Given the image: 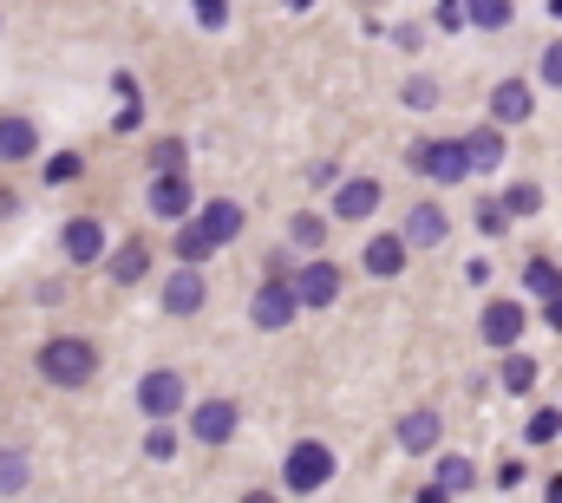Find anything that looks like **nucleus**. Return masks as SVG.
Instances as JSON below:
<instances>
[{"label":"nucleus","instance_id":"obj_1","mask_svg":"<svg viewBox=\"0 0 562 503\" xmlns=\"http://www.w3.org/2000/svg\"><path fill=\"white\" fill-rule=\"evenodd\" d=\"M40 373L72 392V385H86V379L99 373V354H92V340H66V334H59V340L40 347Z\"/></svg>","mask_w":562,"mask_h":503},{"label":"nucleus","instance_id":"obj_2","mask_svg":"<svg viewBox=\"0 0 562 503\" xmlns=\"http://www.w3.org/2000/svg\"><path fill=\"white\" fill-rule=\"evenodd\" d=\"M413 170H419V177H438V183L471 177V170H464V144H458V137H425V144H413Z\"/></svg>","mask_w":562,"mask_h":503},{"label":"nucleus","instance_id":"obj_3","mask_svg":"<svg viewBox=\"0 0 562 503\" xmlns=\"http://www.w3.org/2000/svg\"><path fill=\"white\" fill-rule=\"evenodd\" d=\"M334 478V451L321 445V438H301L294 451H288V491H321Z\"/></svg>","mask_w":562,"mask_h":503},{"label":"nucleus","instance_id":"obj_4","mask_svg":"<svg viewBox=\"0 0 562 503\" xmlns=\"http://www.w3.org/2000/svg\"><path fill=\"white\" fill-rule=\"evenodd\" d=\"M183 405V373L177 367H157V373L138 379V412L144 418H170Z\"/></svg>","mask_w":562,"mask_h":503},{"label":"nucleus","instance_id":"obj_5","mask_svg":"<svg viewBox=\"0 0 562 503\" xmlns=\"http://www.w3.org/2000/svg\"><path fill=\"white\" fill-rule=\"evenodd\" d=\"M294 314H301V301H294V281H288V275H276V281L256 294V308H249V321H256V327H269V334L288 327Z\"/></svg>","mask_w":562,"mask_h":503},{"label":"nucleus","instance_id":"obj_6","mask_svg":"<svg viewBox=\"0 0 562 503\" xmlns=\"http://www.w3.org/2000/svg\"><path fill=\"white\" fill-rule=\"evenodd\" d=\"M334 294H340V268L334 261H307L294 275V301L301 308H334Z\"/></svg>","mask_w":562,"mask_h":503},{"label":"nucleus","instance_id":"obj_7","mask_svg":"<svg viewBox=\"0 0 562 503\" xmlns=\"http://www.w3.org/2000/svg\"><path fill=\"white\" fill-rule=\"evenodd\" d=\"M150 216H164V223H183V216H190V183H183V170H157V183H150Z\"/></svg>","mask_w":562,"mask_h":503},{"label":"nucleus","instance_id":"obj_8","mask_svg":"<svg viewBox=\"0 0 562 503\" xmlns=\"http://www.w3.org/2000/svg\"><path fill=\"white\" fill-rule=\"evenodd\" d=\"M190 432H196L203 445H229V438H236V405H229V399H203V405L190 412Z\"/></svg>","mask_w":562,"mask_h":503},{"label":"nucleus","instance_id":"obj_9","mask_svg":"<svg viewBox=\"0 0 562 503\" xmlns=\"http://www.w3.org/2000/svg\"><path fill=\"white\" fill-rule=\"evenodd\" d=\"M530 112H537V99H530L524 79H504V86L491 92V119H497V125H524Z\"/></svg>","mask_w":562,"mask_h":503},{"label":"nucleus","instance_id":"obj_10","mask_svg":"<svg viewBox=\"0 0 562 503\" xmlns=\"http://www.w3.org/2000/svg\"><path fill=\"white\" fill-rule=\"evenodd\" d=\"M164 308H170V314H196V308H203V275H196V261H183V268L164 281Z\"/></svg>","mask_w":562,"mask_h":503},{"label":"nucleus","instance_id":"obj_11","mask_svg":"<svg viewBox=\"0 0 562 503\" xmlns=\"http://www.w3.org/2000/svg\"><path fill=\"white\" fill-rule=\"evenodd\" d=\"M445 236H451V223H445L438 203H419V210L406 216V249H438Z\"/></svg>","mask_w":562,"mask_h":503},{"label":"nucleus","instance_id":"obj_12","mask_svg":"<svg viewBox=\"0 0 562 503\" xmlns=\"http://www.w3.org/2000/svg\"><path fill=\"white\" fill-rule=\"evenodd\" d=\"M464 144V170H497L504 164V131L497 125H477L471 137H458Z\"/></svg>","mask_w":562,"mask_h":503},{"label":"nucleus","instance_id":"obj_13","mask_svg":"<svg viewBox=\"0 0 562 503\" xmlns=\"http://www.w3.org/2000/svg\"><path fill=\"white\" fill-rule=\"evenodd\" d=\"M373 210H380V183H373V177H353V183H340V197H334V216L360 223V216H373Z\"/></svg>","mask_w":562,"mask_h":503},{"label":"nucleus","instance_id":"obj_14","mask_svg":"<svg viewBox=\"0 0 562 503\" xmlns=\"http://www.w3.org/2000/svg\"><path fill=\"white\" fill-rule=\"evenodd\" d=\"M517 334H524V308L517 301H491L484 308V340L491 347H517Z\"/></svg>","mask_w":562,"mask_h":503},{"label":"nucleus","instance_id":"obj_15","mask_svg":"<svg viewBox=\"0 0 562 503\" xmlns=\"http://www.w3.org/2000/svg\"><path fill=\"white\" fill-rule=\"evenodd\" d=\"M59 243H66V255H72V268H86V261H99V255H105V230H99L92 216H79V223H66V236H59Z\"/></svg>","mask_w":562,"mask_h":503},{"label":"nucleus","instance_id":"obj_16","mask_svg":"<svg viewBox=\"0 0 562 503\" xmlns=\"http://www.w3.org/2000/svg\"><path fill=\"white\" fill-rule=\"evenodd\" d=\"M196 230H203V236H210V249H229V243H236V236H243V210H236V203H210V210H203V223H196Z\"/></svg>","mask_w":562,"mask_h":503},{"label":"nucleus","instance_id":"obj_17","mask_svg":"<svg viewBox=\"0 0 562 503\" xmlns=\"http://www.w3.org/2000/svg\"><path fill=\"white\" fill-rule=\"evenodd\" d=\"M471 458H438V478L425 484V503H438V498H458V491H471Z\"/></svg>","mask_w":562,"mask_h":503},{"label":"nucleus","instance_id":"obj_18","mask_svg":"<svg viewBox=\"0 0 562 503\" xmlns=\"http://www.w3.org/2000/svg\"><path fill=\"white\" fill-rule=\"evenodd\" d=\"M400 445H406V451H431V445H438V412H431V405H413V412L400 418Z\"/></svg>","mask_w":562,"mask_h":503},{"label":"nucleus","instance_id":"obj_19","mask_svg":"<svg viewBox=\"0 0 562 503\" xmlns=\"http://www.w3.org/2000/svg\"><path fill=\"white\" fill-rule=\"evenodd\" d=\"M406 268V236H373L367 243V275H400Z\"/></svg>","mask_w":562,"mask_h":503},{"label":"nucleus","instance_id":"obj_20","mask_svg":"<svg viewBox=\"0 0 562 503\" xmlns=\"http://www.w3.org/2000/svg\"><path fill=\"white\" fill-rule=\"evenodd\" d=\"M33 125L26 119H0V164H20V157H33Z\"/></svg>","mask_w":562,"mask_h":503},{"label":"nucleus","instance_id":"obj_21","mask_svg":"<svg viewBox=\"0 0 562 503\" xmlns=\"http://www.w3.org/2000/svg\"><path fill=\"white\" fill-rule=\"evenodd\" d=\"M144 268H150V249H144V243H125V249L112 255V281H119V288L144 281Z\"/></svg>","mask_w":562,"mask_h":503},{"label":"nucleus","instance_id":"obj_22","mask_svg":"<svg viewBox=\"0 0 562 503\" xmlns=\"http://www.w3.org/2000/svg\"><path fill=\"white\" fill-rule=\"evenodd\" d=\"M26 451H13V445H0V498H13V491H26Z\"/></svg>","mask_w":562,"mask_h":503},{"label":"nucleus","instance_id":"obj_23","mask_svg":"<svg viewBox=\"0 0 562 503\" xmlns=\"http://www.w3.org/2000/svg\"><path fill=\"white\" fill-rule=\"evenodd\" d=\"M471 26H510V0H464Z\"/></svg>","mask_w":562,"mask_h":503},{"label":"nucleus","instance_id":"obj_24","mask_svg":"<svg viewBox=\"0 0 562 503\" xmlns=\"http://www.w3.org/2000/svg\"><path fill=\"white\" fill-rule=\"evenodd\" d=\"M210 236H203V230H196V223H183V230H177V261H210Z\"/></svg>","mask_w":562,"mask_h":503},{"label":"nucleus","instance_id":"obj_25","mask_svg":"<svg viewBox=\"0 0 562 503\" xmlns=\"http://www.w3.org/2000/svg\"><path fill=\"white\" fill-rule=\"evenodd\" d=\"M524 281H530V294H557V288H562V268H557V261H543V255H537V261L524 268Z\"/></svg>","mask_w":562,"mask_h":503},{"label":"nucleus","instance_id":"obj_26","mask_svg":"<svg viewBox=\"0 0 562 503\" xmlns=\"http://www.w3.org/2000/svg\"><path fill=\"white\" fill-rule=\"evenodd\" d=\"M504 385H510V392H530V385H537V360H530V354H510V360H504Z\"/></svg>","mask_w":562,"mask_h":503},{"label":"nucleus","instance_id":"obj_27","mask_svg":"<svg viewBox=\"0 0 562 503\" xmlns=\"http://www.w3.org/2000/svg\"><path fill=\"white\" fill-rule=\"evenodd\" d=\"M504 210H510V216H537V210H543V190H537V183H517V190H504Z\"/></svg>","mask_w":562,"mask_h":503},{"label":"nucleus","instance_id":"obj_28","mask_svg":"<svg viewBox=\"0 0 562 503\" xmlns=\"http://www.w3.org/2000/svg\"><path fill=\"white\" fill-rule=\"evenodd\" d=\"M150 170H183V144H177V137L150 144Z\"/></svg>","mask_w":562,"mask_h":503},{"label":"nucleus","instance_id":"obj_29","mask_svg":"<svg viewBox=\"0 0 562 503\" xmlns=\"http://www.w3.org/2000/svg\"><path fill=\"white\" fill-rule=\"evenodd\" d=\"M477 230H484V236H504V230H510V210H504V203H477Z\"/></svg>","mask_w":562,"mask_h":503},{"label":"nucleus","instance_id":"obj_30","mask_svg":"<svg viewBox=\"0 0 562 503\" xmlns=\"http://www.w3.org/2000/svg\"><path fill=\"white\" fill-rule=\"evenodd\" d=\"M294 243H301V249H321V243H327V223H321V216H294Z\"/></svg>","mask_w":562,"mask_h":503},{"label":"nucleus","instance_id":"obj_31","mask_svg":"<svg viewBox=\"0 0 562 503\" xmlns=\"http://www.w3.org/2000/svg\"><path fill=\"white\" fill-rule=\"evenodd\" d=\"M144 458H150V465H170V458H177V438H170V432L157 425V432L144 438Z\"/></svg>","mask_w":562,"mask_h":503},{"label":"nucleus","instance_id":"obj_32","mask_svg":"<svg viewBox=\"0 0 562 503\" xmlns=\"http://www.w3.org/2000/svg\"><path fill=\"white\" fill-rule=\"evenodd\" d=\"M524 432H530V445H550V438L562 432V412H537V418H530Z\"/></svg>","mask_w":562,"mask_h":503},{"label":"nucleus","instance_id":"obj_33","mask_svg":"<svg viewBox=\"0 0 562 503\" xmlns=\"http://www.w3.org/2000/svg\"><path fill=\"white\" fill-rule=\"evenodd\" d=\"M406 105H413V112H431V105H438V86H431V79H413V86H406Z\"/></svg>","mask_w":562,"mask_h":503},{"label":"nucleus","instance_id":"obj_34","mask_svg":"<svg viewBox=\"0 0 562 503\" xmlns=\"http://www.w3.org/2000/svg\"><path fill=\"white\" fill-rule=\"evenodd\" d=\"M72 177H79V157H72V150H59V157L46 164V183H72Z\"/></svg>","mask_w":562,"mask_h":503},{"label":"nucleus","instance_id":"obj_35","mask_svg":"<svg viewBox=\"0 0 562 503\" xmlns=\"http://www.w3.org/2000/svg\"><path fill=\"white\" fill-rule=\"evenodd\" d=\"M196 20L216 33V26H229V0H196Z\"/></svg>","mask_w":562,"mask_h":503},{"label":"nucleus","instance_id":"obj_36","mask_svg":"<svg viewBox=\"0 0 562 503\" xmlns=\"http://www.w3.org/2000/svg\"><path fill=\"white\" fill-rule=\"evenodd\" d=\"M543 86H557V92H562V40L543 46Z\"/></svg>","mask_w":562,"mask_h":503},{"label":"nucleus","instance_id":"obj_37","mask_svg":"<svg viewBox=\"0 0 562 503\" xmlns=\"http://www.w3.org/2000/svg\"><path fill=\"white\" fill-rule=\"evenodd\" d=\"M438 26H445V33H451V26H464V7H458V0H445V7H438Z\"/></svg>","mask_w":562,"mask_h":503},{"label":"nucleus","instance_id":"obj_38","mask_svg":"<svg viewBox=\"0 0 562 503\" xmlns=\"http://www.w3.org/2000/svg\"><path fill=\"white\" fill-rule=\"evenodd\" d=\"M543 301H550V327H562V288L557 294H543Z\"/></svg>","mask_w":562,"mask_h":503}]
</instances>
